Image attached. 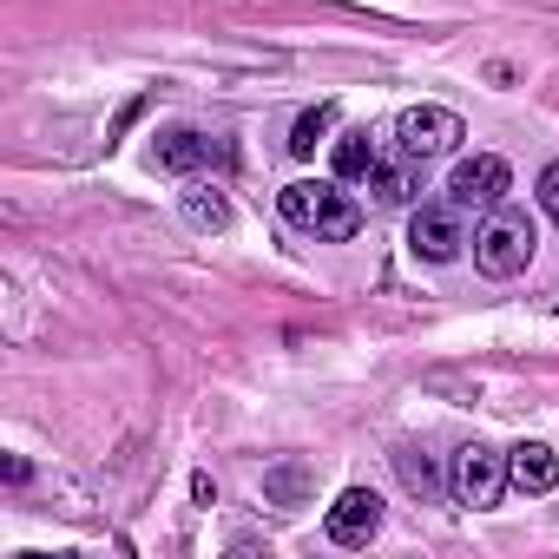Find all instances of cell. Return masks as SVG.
Here are the masks:
<instances>
[{"label": "cell", "mask_w": 559, "mask_h": 559, "mask_svg": "<svg viewBox=\"0 0 559 559\" xmlns=\"http://www.w3.org/2000/svg\"><path fill=\"white\" fill-rule=\"evenodd\" d=\"M304 493H310V467L304 461H284V467L263 474V500L270 507H304Z\"/></svg>", "instance_id": "7c38bea8"}, {"label": "cell", "mask_w": 559, "mask_h": 559, "mask_svg": "<svg viewBox=\"0 0 559 559\" xmlns=\"http://www.w3.org/2000/svg\"><path fill=\"white\" fill-rule=\"evenodd\" d=\"M178 217H185L191 230H230V198H224L217 185L191 178V185L178 191Z\"/></svg>", "instance_id": "30bf717a"}, {"label": "cell", "mask_w": 559, "mask_h": 559, "mask_svg": "<svg viewBox=\"0 0 559 559\" xmlns=\"http://www.w3.org/2000/svg\"><path fill=\"white\" fill-rule=\"evenodd\" d=\"M369 191H376V204H408V198H415V158L376 165V171H369Z\"/></svg>", "instance_id": "4fadbf2b"}, {"label": "cell", "mask_w": 559, "mask_h": 559, "mask_svg": "<svg viewBox=\"0 0 559 559\" xmlns=\"http://www.w3.org/2000/svg\"><path fill=\"white\" fill-rule=\"evenodd\" d=\"M395 467H402V480H408L415 493H441V474H435V461H428L421 448H395Z\"/></svg>", "instance_id": "9a60e30c"}, {"label": "cell", "mask_w": 559, "mask_h": 559, "mask_svg": "<svg viewBox=\"0 0 559 559\" xmlns=\"http://www.w3.org/2000/svg\"><path fill=\"white\" fill-rule=\"evenodd\" d=\"M448 487H454V500H461V507H493V500L507 493V454H493L487 441L461 448V454H454Z\"/></svg>", "instance_id": "8992f818"}, {"label": "cell", "mask_w": 559, "mask_h": 559, "mask_svg": "<svg viewBox=\"0 0 559 559\" xmlns=\"http://www.w3.org/2000/svg\"><path fill=\"white\" fill-rule=\"evenodd\" d=\"M204 158H211V139L191 132V126H171V132L152 139V171H165V178H191Z\"/></svg>", "instance_id": "ba28073f"}, {"label": "cell", "mask_w": 559, "mask_h": 559, "mask_svg": "<svg viewBox=\"0 0 559 559\" xmlns=\"http://www.w3.org/2000/svg\"><path fill=\"white\" fill-rule=\"evenodd\" d=\"M323 526H330V539H336V546H369V539H376V526H382V493H369V487H343Z\"/></svg>", "instance_id": "52a82bcc"}, {"label": "cell", "mask_w": 559, "mask_h": 559, "mask_svg": "<svg viewBox=\"0 0 559 559\" xmlns=\"http://www.w3.org/2000/svg\"><path fill=\"white\" fill-rule=\"evenodd\" d=\"M330 126H336V106H310V112L297 119V132H290V152H297V158H317V145H323Z\"/></svg>", "instance_id": "5bb4252c"}, {"label": "cell", "mask_w": 559, "mask_h": 559, "mask_svg": "<svg viewBox=\"0 0 559 559\" xmlns=\"http://www.w3.org/2000/svg\"><path fill=\"white\" fill-rule=\"evenodd\" d=\"M408 250L421 257V263H454L461 250H467V211L448 198V204H421L415 217H408Z\"/></svg>", "instance_id": "277c9868"}, {"label": "cell", "mask_w": 559, "mask_h": 559, "mask_svg": "<svg viewBox=\"0 0 559 559\" xmlns=\"http://www.w3.org/2000/svg\"><path fill=\"white\" fill-rule=\"evenodd\" d=\"M330 165H336V178H349V185H356V178H369V171L382 165V152H376V132H369V126H349V132L330 145Z\"/></svg>", "instance_id": "8fae6325"}, {"label": "cell", "mask_w": 559, "mask_h": 559, "mask_svg": "<svg viewBox=\"0 0 559 559\" xmlns=\"http://www.w3.org/2000/svg\"><path fill=\"white\" fill-rule=\"evenodd\" d=\"M507 191H513V171H507V158H493V152L461 158L454 178H448V198H454L461 211H500Z\"/></svg>", "instance_id": "5b68a950"}, {"label": "cell", "mask_w": 559, "mask_h": 559, "mask_svg": "<svg viewBox=\"0 0 559 559\" xmlns=\"http://www.w3.org/2000/svg\"><path fill=\"white\" fill-rule=\"evenodd\" d=\"M461 139H467V126H461V112H448V106H408V112L395 119V152L415 158V165L448 158Z\"/></svg>", "instance_id": "3957f363"}, {"label": "cell", "mask_w": 559, "mask_h": 559, "mask_svg": "<svg viewBox=\"0 0 559 559\" xmlns=\"http://www.w3.org/2000/svg\"><path fill=\"white\" fill-rule=\"evenodd\" d=\"M539 204H546V217L559 224V158H552V165L539 171Z\"/></svg>", "instance_id": "2e32d148"}, {"label": "cell", "mask_w": 559, "mask_h": 559, "mask_svg": "<svg viewBox=\"0 0 559 559\" xmlns=\"http://www.w3.org/2000/svg\"><path fill=\"white\" fill-rule=\"evenodd\" d=\"M276 211H284L297 230L323 237V243H349V237L362 230V204H356L349 191L323 185V178H297V185H284V191H276Z\"/></svg>", "instance_id": "6da1fadb"}, {"label": "cell", "mask_w": 559, "mask_h": 559, "mask_svg": "<svg viewBox=\"0 0 559 559\" xmlns=\"http://www.w3.org/2000/svg\"><path fill=\"white\" fill-rule=\"evenodd\" d=\"M533 243H539L533 217L500 204V211H487V224L474 230V270L493 276V284H507V276H520V270L533 263Z\"/></svg>", "instance_id": "7a4b0ae2"}, {"label": "cell", "mask_w": 559, "mask_h": 559, "mask_svg": "<svg viewBox=\"0 0 559 559\" xmlns=\"http://www.w3.org/2000/svg\"><path fill=\"white\" fill-rule=\"evenodd\" d=\"M191 500H198V507H211V500H217V487H211V474H198V480H191Z\"/></svg>", "instance_id": "e0dca14e"}, {"label": "cell", "mask_w": 559, "mask_h": 559, "mask_svg": "<svg viewBox=\"0 0 559 559\" xmlns=\"http://www.w3.org/2000/svg\"><path fill=\"white\" fill-rule=\"evenodd\" d=\"M507 487H520V493H552V487H559V454H552L546 441H520V448L507 454Z\"/></svg>", "instance_id": "9c48e42d"}]
</instances>
